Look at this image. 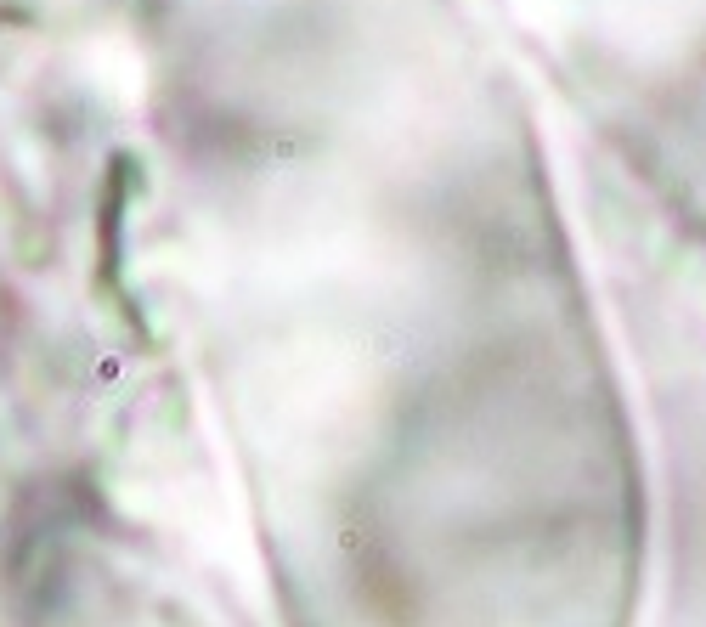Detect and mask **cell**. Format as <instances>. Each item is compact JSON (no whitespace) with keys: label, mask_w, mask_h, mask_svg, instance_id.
<instances>
[{"label":"cell","mask_w":706,"mask_h":627,"mask_svg":"<svg viewBox=\"0 0 706 627\" xmlns=\"http://www.w3.org/2000/svg\"><path fill=\"white\" fill-rule=\"evenodd\" d=\"M673 187H678V204H684L690 227L706 237V102H701V113H695V125H684V130H678Z\"/></svg>","instance_id":"6da1fadb"}]
</instances>
